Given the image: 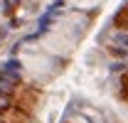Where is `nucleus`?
I'll return each instance as SVG.
<instances>
[{"label":"nucleus","mask_w":128,"mask_h":123,"mask_svg":"<svg viewBox=\"0 0 128 123\" xmlns=\"http://www.w3.org/2000/svg\"><path fill=\"white\" fill-rule=\"evenodd\" d=\"M84 20L79 15H64L52 30L42 37V42H40V49L42 52H47L52 57H66L76 42L81 40V34H84Z\"/></svg>","instance_id":"f257e3e1"},{"label":"nucleus","mask_w":128,"mask_h":123,"mask_svg":"<svg viewBox=\"0 0 128 123\" xmlns=\"http://www.w3.org/2000/svg\"><path fill=\"white\" fill-rule=\"evenodd\" d=\"M72 8H76V10H91V8H96L101 0H66Z\"/></svg>","instance_id":"7ed1b4c3"},{"label":"nucleus","mask_w":128,"mask_h":123,"mask_svg":"<svg viewBox=\"0 0 128 123\" xmlns=\"http://www.w3.org/2000/svg\"><path fill=\"white\" fill-rule=\"evenodd\" d=\"M22 64H25V69H27L30 76L42 79L44 72H47V66H52V54L37 49V54H25V57H22Z\"/></svg>","instance_id":"f03ea898"},{"label":"nucleus","mask_w":128,"mask_h":123,"mask_svg":"<svg viewBox=\"0 0 128 123\" xmlns=\"http://www.w3.org/2000/svg\"><path fill=\"white\" fill-rule=\"evenodd\" d=\"M66 123H89V121H86V118H79V116H76V118H69Z\"/></svg>","instance_id":"20e7f679"}]
</instances>
